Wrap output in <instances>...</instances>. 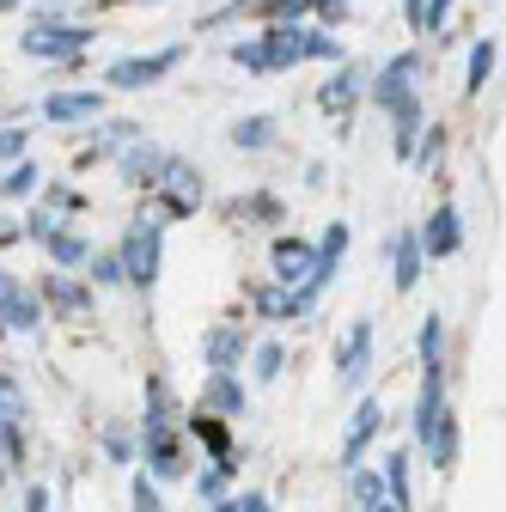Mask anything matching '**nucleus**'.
I'll return each instance as SVG.
<instances>
[{"instance_id":"obj_1","label":"nucleus","mask_w":506,"mask_h":512,"mask_svg":"<svg viewBox=\"0 0 506 512\" xmlns=\"http://www.w3.org/2000/svg\"><path fill=\"white\" fill-rule=\"evenodd\" d=\"M122 275H129V287L135 293H153V281H159V269H165V214H135L129 226H122Z\"/></svg>"},{"instance_id":"obj_2","label":"nucleus","mask_w":506,"mask_h":512,"mask_svg":"<svg viewBox=\"0 0 506 512\" xmlns=\"http://www.w3.org/2000/svg\"><path fill=\"white\" fill-rule=\"evenodd\" d=\"M98 31L92 25H74V19H55V13H43L25 37H19V49L31 55V61H55V68H74L80 61V49L92 43Z\"/></svg>"},{"instance_id":"obj_3","label":"nucleus","mask_w":506,"mask_h":512,"mask_svg":"<svg viewBox=\"0 0 506 512\" xmlns=\"http://www.w3.org/2000/svg\"><path fill=\"white\" fill-rule=\"evenodd\" d=\"M147 196L159 202L153 214H165V220H189V214L202 208V196H208V189H202V171L189 165V159L165 153V165H159V183L147 189Z\"/></svg>"},{"instance_id":"obj_4","label":"nucleus","mask_w":506,"mask_h":512,"mask_svg":"<svg viewBox=\"0 0 506 512\" xmlns=\"http://www.w3.org/2000/svg\"><path fill=\"white\" fill-rule=\"evenodd\" d=\"M177 68H183V43H165V49H153V55H122V61H110L104 86H110V92H147V86H159V80L177 74Z\"/></svg>"},{"instance_id":"obj_5","label":"nucleus","mask_w":506,"mask_h":512,"mask_svg":"<svg viewBox=\"0 0 506 512\" xmlns=\"http://www.w3.org/2000/svg\"><path fill=\"white\" fill-rule=\"evenodd\" d=\"M141 464H147L153 482H177V476H189L177 421H141Z\"/></svg>"},{"instance_id":"obj_6","label":"nucleus","mask_w":506,"mask_h":512,"mask_svg":"<svg viewBox=\"0 0 506 512\" xmlns=\"http://www.w3.org/2000/svg\"><path fill=\"white\" fill-rule=\"evenodd\" d=\"M415 86H421V49H397L385 68L366 80V98H372L378 110H391V104H397V98H409Z\"/></svg>"},{"instance_id":"obj_7","label":"nucleus","mask_w":506,"mask_h":512,"mask_svg":"<svg viewBox=\"0 0 506 512\" xmlns=\"http://www.w3.org/2000/svg\"><path fill=\"white\" fill-rule=\"evenodd\" d=\"M37 293H43V305L61 311V317H86L92 299H98V287H92L80 269H49V275L37 281Z\"/></svg>"},{"instance_id":"obj_8","label":"nucleus","mask_w":506,"mask_h":512,"mask_svg":"<svg viewBox=\"0 0 506 512\" xmlns=\"http://www.w3.org/2000/svg\"><path fill=\"white\" fill-rule=\"evenodd\" d=\"M0 311H7V330H13V336H37L43 317H49L43 293H31V287H25L19 275H7V269H0Z\"/></svg>"},{"instance_id":"obj_9","label":"nucleus","mask_w":506,"mask_h":512,"mask_svg":"<svg viewBox=\"0 0 506 512\" xmlns=\"http://www.w3.org/2000/svg\"><path fill=\"white\" fill-rule=\"evenodd\" d=\"M269 269H275V281L281 287H305L311 281V269H318V244L311 238H299V232H281L275 244H269Z\"/></svg>"},{"instance_id":"obj_10","label":"nucleus","mask_w":506,"mask_h":512,"mask_svg":"<svg viewBox=\"0 0 506 512\" xmlns=\"http://www.w3.org/2000/svg\"><path fill=\"white\" fill-rule=\"evenodd\" d=\"M372 342H378L372 317H354V324H348V336L336 342V378L348 384V391H360V384H366V372H372Z\"/></svg>"},{"instance_id":"obj_11","label":"nucleus","mask_w":506,"mask_h":512,"mask_svg":"<svg viewBox=\"0 0 506 512\" xmlns=\"http://www.w3.org/2000/svg\"><path fill=\"white\" fill-rule=\"evenodd\" d=\"M415 232H421L427 263H446V256H458V250H464V214H458V202H439Z\"/></svg>"},{"instance_id":"obj_12","label":"nucleus","mask_w":506,"mask_h":512,"mask_svg":"<svg viewBox=\"0 0 506 512\" xmlns=\"http://www.w3.org/2000/svg\"><path fill=\"white\" fill-rule=\"evenodd\" d=\"M385 256H391V287H397V293H415V287H421V269H427L421 232H415V226L391 232V238H385Z\"/></svg>"},{"instance_id":"obj_13","label":"nucleus","mask_w":506,"mask_h":512,"mask_svg":"<svg viewBox=\"0 0 506 512\" xmlns=\"http://www.w3.org/2000/svg\"><path fill=\"white\" fill-rule=\"evenodd\" d=\"M378 433H385V403H378V397H360L354 415H348V433H342V470L360 464V458L372 452V439H378Z\"/></svg>"},{"instance_id":"obj_14","label":"nucleus","mask_w":506,"mask_h":512,"mask_svg":"<svg viewBox=\"0 0 506 512\" xmlns=\"http://www.w3.org/2000/svg\"><path fill=\"white\" fill-rule=\"evenodd\" d=\"M360 98H366V68L360 61H336V74L318 86V110L324 116H354Z\"/></svg>"},{"instance_id":"obj_15","label":"nucleus","mask_w":506,"mask_h":512,"mask_svg":"<svg viewBox=\"0 0 506 512\" xmlns=\"http://www.w3.org/2000/svg\"><path fill=\"white\" fill-rule=\"evenodd\" d=\"M110 165H116V177H122V183L153 189V183H159V165H165V147H159V141H147V135H135V141L122 147Z\"/></svg>"},{"instance_id":"obj_16","label":"nucleus","mask_w":506,"mask_h":512,"mask_svg":"<svg viewBox=\"0 0 506 512\" xmlns=\"http://www.w3.org/2000/svg\"><path fill=\"white\" fill-rule=\"evenodd\" d=\"M257 37L269 49V74H287V68H299V61H305V25L299 19H269Z\"/></svg>"},{"instance_id":"obj_17","label":"nucleus","mask_w":506,"mask_h":512,"mask_svg":"<svg viewBox=\"0 0 506 512\" xmlns=\"http://www.w3.org/2000/svg\"><path fill=\"white\" fill-rule=\"evenodd\" d=\"M439 409H446V360L421 366V397H415V445H421V452H427V439L439 427Z\"/></svg>"},{"instance_id":"obj_18","label":"nucleus","mask_w":506,"mask_h":512,"mask_svg":"<svg viewBox=\"0 0 506 512\" xmlns=\"http://www.w3.org/2000/svg\"><path fill=\"white\" fill-rule=\"evenodd\" d=\"M98 116H104V92H49L43 98L49 128H74V122H98Z\"/></svg>"},{"instance_id":"obj_19","label":"nucleus","mask_w":506,"mask_h":512,"mask_svg":"<svg viewBox=\"0 0 506 512\" xmlns=\"http://www.w3.org/2000/svg\"><path fill=\"white\" fill-rule=\"evenodd\" d=\"M244 354H250L244 324H214V330L202 336V360H208V372H238Z\"/></svg>"},{"instance_id":"obj_20","label":"nucleus","mask_w":506,"mask_h":512,"mask_svg":"<svg viewBox=\"0 0 506 512\" xmlns=\"http://www.w3.org/2000/svg\"><path fill=\"white\" fill-rule=\"evenodd\" d=\"M135 135H147V128H141L135 116H110V122L98 116V135L86 141V153H80V165H98V159H116V153H122V147H129Z\"/></svg>"},{"instance_id":"obj_21","label":"nucleus","mask_w":506,"mask_h":512,"mask_svg":"<svg viewBox=\"0 0 506 512\" xmlns=\"http://www.w3.org/2000/svg\"><path fill=\"white\" fill-rule=\"evenodd\" d=\"M202 409H214V415H244V378H238V372H208Z\"/></svg>"},{"instance_id":"obj_22","label":"nucleus","mask_w":506,"mask_h":512,"mask_svg":"<svg viewBox=\"0 0 506 512\" xmlns=\"http://www.w3.org/2000/svg\"><path fill=\"white\" fill-rule=\"evenodd\" d=\"M183 427H189V439H196V445H208V458H226V452H232V427H226V415L196 409Z\"/></svg>"},{"instance_id":"obj_23","label":"nucleus","mask_w":506,"mask_h":512,"mask_svg":"<svg viewBox=\"0 0 506 512\" xmlns=\"http://www.w3.org/2000/svg\"><path fill=\"white\" fill-rule=\"evenodd\" d=\"M494 61H500L494 37H476V43H470V61H464V98H482V92H488V80H494Z\"/></svg>"},{"instance_id":"obj_24","label":"nucleus","mask_w":506,"mask_h":512,"mask_svg":"<svg viewBox=\"0 0 506 512\" xmlns=\"http://www.w3.org/2000/svg\"><path fill=\"white\" fill-rule=\"evenodd\" d=\"M43 256H49V269H80V275H86V263H92V244H86L80 232H68V226H61V232L43 244Z\"/></svg>"},{"instance_id":"obj_25","label":"nucleus","mask_w":506,"mask_h":512,"mask_svg":"<svg viewBox=\"0 0 506 512\" xmlns=\"http://www.w3.org/2000/svg\"><path fill=\"white\" fill-rule=\"evenodd\" d=\"M427 464H433V470H452V464H458V415H452V403L439 409V427H433V439H427Z\"/></svg>"},{"instance_id":"obj_26","label":"nucleus","mask_w":506,"mask_h":512,"mask_svg":"<svg viewBox=\"0 0 506 512\" xmlns=\"http://www.w3.org/2000/svg\"><path fill=\"white\" fill-rule=\"evenodd\" d=\"M348 470H354V476H348V500H354V512H366V506H378V500H391L385 470H366V458L348 464Z\"/></svg>"},{"instance_id":"obj_27","label":"nucleus","mask_w":506,"mask_h":512,"mask_svg":"<svg viewBox=\"0 0 506 512\" xmlns=\"http://www.w3.org/2000/svg\"><path fill=\"white\" fill-rule=\"evenodd\" d=\"M232 147H238V153L275 147V116H263V110H257V116H238V122H232Z\"/></svg>"},{"instance_id":"obj_28","label":"nucleus","mask_w":506,"mask_h":512,"mask_svg":"<svg viewBox=\"0 0 506 512\" xmlns=\"http://www.w3.org/2000/svg\"><path fill=\"white\" fill-rule=\"evenodd\" d=\"M250 305H257V317H269V324H287V317H299V299H293V287H281V281L257 287V293H250Z\"/></svg>"},{"instance_id":"obj_29","label":"nucleus","mask_w":506,"mask_h":512,"mask_svg":"<svg viewBox=\"0 0 506 512\" xmlns=\"http://www.w3.org/2000/svg\"><path fill=\"white\" fill-rule=\"evenodd\" d=\"M378 470H385L391 506H397V512H409V506H415V488H409V452L397 445V452H385V464H378Z\"/></svg>"},{"instance_id":"obj_30","label":"nucleus","mask_w":506,"mask_h":512,"mask_svg":"<svg viewBox=\"0 0 506 512\" xmlns=\"http://www.w3.org/2000/svg\"><path fill=\"white\" fill-rule=\"evenodd\" d=\"M98 445H104V458H110V464H122V470H129V464H141V439H135L129 427H122V421H104Z\"/></svg>"},{"instance_id":"obj_31","label":"nucleus","mask_w":506,"mask_h":512,"mask_svg":"<svg viewBox=\"0 0 506 512\" xmlns=\"http://www.w3.org/2000/svg\"><path fill=\"white\" fill-rule=\"evenodd\" d=\"M37 183H43V171H37L31 159H13L7 171H0V202H25V196H37Z\"/></svg>"},{"instance_id":"obj_32","label":"nucleus","mask_w":506,"mask_h":512,"mask_svg":"<svg viewBox=\"0 0 506 512\" xmlns=\"http://www.w3.org/2000/svg\"><path fill=\"white\" fill-rule=\"evenodd\" d=\"M86 281H92L98 293H110V287H129V275H122V250H116V244H110V250H92Z\"/></svg>"},{"instance_id":"obj_33","label":"nucleus","mask_w":506,"mask_h":512,"mask_svg":"<svg viewBox=\"0 0 506 512\" xmlns=\"http://www.w3.org/2000/svg\"><path fill=\"white\" fill-rule=\"evenodd\" d=\"M232 476H238V464H232V452L226 458H214L202 476H196V500L202 506H214V500H226V488H232Z\"/></svg>"},{"instance_id":"obj_34","label":"nucleus","mask_w":506,"mask_h":512,"mask_svg":"<svg viewBox=\"0 0 506 512\" xmlns=\"http://www.w3.org/2000/svg\"><path fill=\"white\" fill-rule=\"evenodd\" d=\"M415 354H421V366H439V360H446V317H439V311H427V317H421V330H415Z\"/></svg>"},{"instance_id":"obj_35","label":"nucleus","mask_w":506,"mask_h":512,"mask_svg":"<svg viewBox=\"0 0 506 512\" xmlns=\"http://www.w3.org/2000/svg\"><path fill=\"white\" fill-rule=\"evenodd\" d=\"M281 366H287V348L281 342H257V348H250V378H257V384H275Z\"/></svg>"},{"instance_id":"obj_36","label":"nucleus","mask_w":506,"mask_h":512,"mask_svg":"<svg viewBox=\"0 0 506 512\" xmlns=\"http://www.w3.org/2000/svg\"><path fill=\"white\" fill-rule=\"evenodd\" d=\"M226 55H232V68H244V74H269V49H263V37H238Z\"/></svg>"},{"instance_id":"obj_37","label":"nucleus","mask_w":506,"mask_h":512,"mask_svg":"<svg viewBox=\"0 0 506 512\" xmlns=\"http://www.w3.org/2000/svg\"><path fill=\"white\" fill-rule=\"evenodd\" d=\"M31 415V397H25V384L13 372H0V421H25Z\"/></svg>"},{"instance_id":"obj_38","label":"nucleus","mask_w":506,"mask_h":512,"mask_svg":"<svg viewBox=\"0 0 506 512\" xmlns=\"http://www.w3.org/2000/svg\"><path fill=\"white\" fill-rule=\"evenodd\" d=\"M147 421H177V397L159 372H147Z\"/></svg>"},{"instance_id":"obj_39","label":"nucleus","mask_w":506,"mask_h":512,"mask_svg":"<svg viewBox=\"0 0 506 512\" xmlns=\"http://www.w3.org/2000/svg\"><path fill=\"white\" fill-rule=\"evenodd\" d=\"M250 13H257L263 25L269 19H305V13H318V0H250Z\"/></svg>"},{"instance_id":"obj_40","label":"nucleus","mask_w":506,"mask_h":512,"mask_svg":"<svg viewBox=\"0 0 506 512\" xmlns=\"http://www.w3.org/2000/svg\"><path fill=\"white\" fill-rule=\"evenodd\" d=\"M129 506H135V512H165V494H159V482H153L147 470L129 476Z\"/></svg>"},{"instance_id":"obj_41","label":"nucleus","mask_w":506,"mask_h":512,"mask_svg":"<svg viewBox=\"0 0 506 512\" xmlns=\"http://www.w3.org/2000/svg\"><path fill=\"white\" fill-rule=\"evenodd\" d=\"M446 153V122H421V141H415V165H439Z\"/></svg>"},{"instance_id":"obj_42","label":"nucleus","mask_w":506,"mask_h":512,"mask_svg":"<svg viewBox=\"0 0 506 512\" xmlns=\"http://www.w3.org/2000/svg\"><path fill=\"white\" fill-rule=\"evenodd\" d=\"M19 226H25V244H37V250H43V244L61 232V214H55V208H37V214H31V220H19Z\"/></svg>"},{"instance_id":"obj_43","label":"nucleus","mask_w":506,"mask_h":512,"mask_svg":"<svg viewBox=\"0 0 506 512\" xmlns=\"http://www.w3.org/2000/svg\"><path fill=\"white\" fill-rule=\"evenodd\" d=\"M305 61H348V55H342V37L311 31V25H305Z\"/></svg>"},{"instance_id":"obj_44","label":"nucleus","mask_w":506,"mask_h":512,"mask_svg":"<svg viewBox=\"0 0 506 512\" xmlns=\"http://www.w3.org/2000/svg\"><path fill=\"white\" fill-rule=\"evenodd\" d=\"M25 147H31V128H0V165L25 159Z\"/></svg>"},{"instance_id":"obj_45","label":"nucleus","mask_w":506,"mask_h":512,"mask_svg":"<svg viewBox=\"0 0 506 512\" xmlns=\"http://www.w3.org/2000/svg\"><path fill=\"white\" fill-rule=\"evenodd\" d=\"M452 7H458V0H427V37H446V25H452Z\"/></svg>"},{"instance_id":"obj_46","label":"nucleus","mask_w":506,"mask_h":512,"mask_svg":"<svg viewBox=\"0 0 506 512\" xmlns=\"http://www.w3.org/2000/svg\"><path fill=\"white\" fill-rule=\"evenodd\" d=\"M43 208H55V214H68V208H80V196L68 183H49V196H43Z\"/></svg>"},{"instance_id":"obj_47","label":"nucleus","mask_w":506,"mask_h":512,"mask_svg":"<svg viewBox=\"0 0 506 512\" xmlns=\"http://www.w3.org/2000/svg\"><path fill=\"white\" fill-rule=\"evenodd\" d=\"M19 512H55L49 488H43V482H31V488H25V506H19Z\"/></svg>"},{"instance_id":"obj_48","label":"nucleus","mask_w":506,"mask_h":512,"mask_svg":"<svg viewBox=\"0 0 506 512\" xmlns=\"http://www.w3.org/2000/svg\"><path fill=\"white\" fill-rule=\"evenodd\" d=\"M244 214H257V220H281V202H275V196H250V202H244Z\"/></svg>"},{"instance_id":"obj_49","label":"nucleus","mask_w":506,"mask_h":512,"mask_svg":"<svg viewBox=\"0 0 506 512\" xmlns=\"http://www.w3.org/2000/svg\"><path fill=\"white\" fill-rule=\"evenodd\" d=\"M13 244H25V226L19 220H0V250H13Z\"/></svg>"},{"instance_id":"obj_50","label":"nucleus","mask_w":506,"mask_h":512,"mask_svg":"<svg viewBox=\"0 0 506 512\" xmlns=\"http://www.w3.org/2000/svg\"><path fill=\"white\" fill-rule=\"evenodd\" d=\"M403 19H409V31H421L427 25V0H403Z\"/></svg>"},{"instance_id":"obj_51","label":"nucleus","mask_w":506,"mask_h":512,"mask_svg":"<svg viewBox=\"0 0 506 512\" xmlns=\"http://www.w3.org/2000/svg\"><path fill=\"white\" fill-rule=\"evenodd\" d=\"M342 13H348V0H318V19H324V25H336Z\"/></svg>"},{"instance_id":"obj_52","label":"nucleus","mask_w":506,"mask_h":512,"mask_svg":"<svg viewBox=\"0 0 506 512\" xmlns=\"http://www.w3.org/2000/svg\"><path fill=\"white\" fill-rule=\"evenodd\" d=\"M238 512H275L269 494H238Z\"/></svg>"},{"instance_id":"obj_53","label":"nucleus","mask_w":506,"mask_h":512,"mask_svg":"<svg viewBox=\"0 0 506 512\" xmlns=\"http://www.w3.org/2000/svg\"><path fill=\"white\" fill-rule=\"evenodd\" d=\"M7 433H13V421H0V458H7Z\"/></svg>"},{"instance_id":"obj_54","label":"nucleus","mask_w":506,"mask_h":512,"mask_svg":"<svg viewBox=\"0 0 506 512\" xmlns=\"http://www.w3.org/2000/svg\"><path fill=\"white\" fill-rule=\"evenodd\" d=\"M208 512H238V500H214V506H208Z\"/></svg>"},{"instance_id":"obj_55","label":"nucleus","mask_w":506,"mask_h":512,"mask_svg":"<svg viewBox=\"0 0 506 512\" xmlns=\"http://www.w3.org/2000/svg\"><path fill=\"white\" fill-rule=\"evenodd\" d=\"M7 482H13V464H7V458H0V488H7Z\"/></svg>"},{"instance_id":"obj_56","label":"nucleus","mask_w":506,"mask_h":512,"mask_svg":"<svg viewBox=\"0 0 506 512\" xmlns=\"http://www.w3.org/2000/svg\"><path fill=\"white\" fill-rule=\"evenodd\" d=\"M25 7V0H0V13H19Z\"/></svg>"},{"instance_id":"obj_57","label":"nucleus","mask_w":506,"mask_h":512,"mask_svg":"<svg viewBox=\"0 0 506 512\" xmlns=\"http://www.w3.org/2000/svg\"><path fill=\"white\" fill-rule=\"evenodd\" d=\"M366 512H397V506H391V500H378V506H366Z\"/></svg>"},{"instance_id":"obj_58","label":"nucleus","mask_w":506,"mask_h":512,"mask_svg":"<svg viewBox=\"0 0 506 512\" xmlns=\"http://www.w3.org/2000/svg\"><path fill=\"white\" fill-rule=\"evenodd\" d=\"M31 7H68V0H31Z\"/></svg>"},{"instance_id":"obj_59","label":"nucleus","mask_w":506,"mask_h":512,"mask_svg":"<svg viewBox=\"0 0 506 512\" xmlns=\"http://www.w3.org/2000/svg\"><path fill=\"white\" fill-rule=\"evenodd\" d=\"M7 336H13V330H7V311H0V342H7Z\"/></svg>"},{"instance_id":"obj_60","label":"nucleus","mask_w":506,"mask_h":512,"mask_svg":"<svg viewBox=\"0 0 506 512\" xmlns=\"http://www.w3.org/2000/svg\"><path fill=\"white\" fill-rule=\"evenodd\" d=\"M129 7H159V0H129Z\"/></svg>"}]
</instances>
